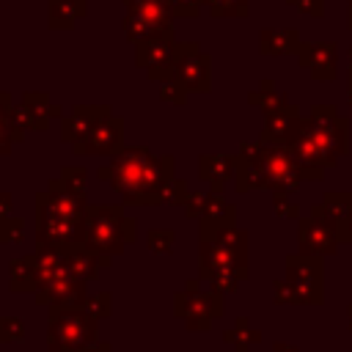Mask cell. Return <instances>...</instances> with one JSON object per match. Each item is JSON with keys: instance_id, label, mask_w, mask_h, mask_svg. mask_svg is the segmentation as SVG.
Returning <instances> with one entry per match:
<instances>
[{"instance_id": "cell-1", "label": "cell", "mask_w": 352, "mask_h": 352, "mask_svg": "<svg viewBox=\"0 0 352 352\" xmlns=\"http://www.w3.org/2000/svg\"><path fill=\"white\" fill-rule=\"evenodd\" d=\"M173 154H151L146 146L121 148L110 157V165H102L96 176L110 182L124 204L132 206H160V192L173 176Z\"/></svg>"}, {"instance_id": "cell-2", "label": "cell", "mask_w": 352, "mask_h": 352, "mask_svg": "<svg viewBox=\"0 0 352 352\" xmlns=\"http://www.w3.org/2000/svg\"><path fill=\"white\" fill-rule=\"evenodd\" d=\"M124 204H88L80 220V242L102 261V270L124 253Z\"/></svg>"}, {"instance_id": "cell-3", "label": "cell", "mask_w": 352, "mask_h": 352, "mask_svg": "<svg viewBox=\"0 0 352 352\" xmlns=\"http://www.w3.org/2000/svg\"><path fill=\"white\" fill-rule=\"evenodd\" d=\"M99 341V319L85 308L47 305V352H80Z\"/></svg>"}, {"instance_id": "cell-4", "label": "cell", "mask_w": 352, "mask_h": 352, "mask_svg": "<svg viewBox=\"0 0 352 352\" xmlns=\"http://www.w3.org/2000/svg\"><path fill=\"white\" fill-rule=\"evenodd\" d=\"M275 302L319 305L322 302V256L297 253L286 258V278L272 283Z\"/></svg>"}, {"instance_id": "cell-5", "label": "cell", "mask_w": 352, "mask_h": 352, "mask_svg": "<svg viewBox=\"0 0 352 352\" xmlns=\"http://www.w3.org/2000/svg\"><path fill=\"white\" fill-rule=\"evenodd\" d=\"M300 132L316 146L324 165L333 168L346 154V121L333 104H316L308 118L300 121Z\"/></svg>"}, {"instance_id": "cell-6", "label": "cell", "mask_w": 352, "mask_h": 352, "mask_svg": "<svg viewBox=\"0 0 352 352\" xmlns=\"http://www.w3.org/2000/svg\"><path fill=\"white\" fill-rule=\"evenodd\" d=\"M80 220L63 212L47 190L36 192V248L63 250L72 242H80Z\"/></svg>"}, {"instance_id": "cell-7", "label": "cell", "mask_w": 352, "mask_h": 352, "mask_svg": "<svg viewBox=\"0 0 352 352\" xmlns=\"http://www.w3.org/2000/svg\"><path fill=\"white\" fill-rule=\"evenodd\" d=\"M220 275H236L239 280H248V253L234 250L217 239L198 236V278L214 280Z\"/></svg>"}, {"instance_id": "cell-8", "label": "cell", "mask_w": 352, "mask_h": 352, "mask_svg": "<svg viewBox=\"0 0 352 352\" xmlns=\"http://www.w3.org/2000/svg\"><path fill=\"white\" fill-rule=\"evenodd\" d=\"M226 305H223V294L220 292H198V289H182L173 294V314L184 319L187 330H201L206 333L212 327V319L223 316Z\"/></svg>"}, {"instance_id": "cell-9", "label": "cell", "mask_w": 352, "mask_h": 352, "mask_svg": "<svg viewBox=\"0 0 352 352\" xmlns=\"http://www.w3.org/2000/svg\"><path fill=\"white\" fill-rule=\"evenodd\" d=\"M173 80L187 94H209L212 91V58L206 52H201L198 41H179Z\"/></svg>"}, {"instance_id": "cell-10", "label": "cell", "mask_w": 352, "mask_h": 352, "mask_svg": "<svg viewBox=\"0 0 352 352\" xmlns=\"http://www.w3.org/2000/svg\"><path fill=\"white\" fill-rule=\"evenodd\" d=\"M176 47H179V41L173 38V33L170 36H157V38L140 41V44H135V66L143 69L151 82L173 80Z\"/></svg>"}, {"instance_id": "cell-11", "label": "cell", "mask_w": 352, "mask_h": 352, "mask_svg": "<svg viewBox=\"0 0 352 352\" xmlns=\"http://www.w3.org/2000/svg\"><path fill=\"white\" fill-rule=\"evenodd\" d=\"M124 148V118L121 116H104L96 121L77 143H72V151L77 157H116Z\"/></svg>"}, {"instance_id": "cell-12", "label": "cell", "mask_w": 352, "mask_h": 352, "mask_svg": "<svg viewBox=\"0 0 352 352\" xmlns=\"http://www.w3.org/2000/svg\"><path fill=\"white\" fill-rule=\"evenodd\" d=\"M261 165H264V176H267V190H272V192L292 195L302 182L297 160L292 157V151L286 146H264Z\"/></svg>"}, {"instance_id": "cell-13", "label": "cell", "mask_w": 352, "mask_h": 352, "mask_svg": "<svg viewBox=\"0 0 352 352\" xmlns=\"http://www.w3.org/2000/svg\"><path fill=\"white\" fill-rule=\"evenodd\" d=\"M88 297H91L88 294V280L74 278L66 270V264L55 278H50L36 292V302L38 305H60V308H85Z\"/></svg>"}, {"instance_id": "cell-14", "label": "cell", "mask_w": 352, "mask_h": 352, "mask_svg": "<svg viewBox=\"0 0 352 352\" xmlns=\"http://www.w3.org/2000/svg\"><path fill=\"white\" fill-rule=\"evenodd\" d=\"M52 118H63V107L55 104L47 91H25L22 102L14 107V121L25 132H44Z\"/></svg>"}, {"instance_id": "cell-15", "label": "cell", "mask_w": 352, "mask_h": 352, "mask_svg": "<svg viewBox=\"0 0 352 352\" xmlns=\"http://www.w3.org/2000/svg\"><path fill=\"white\" fill-rule=\"evenodd\" d=\"M297 239H300V253H308V256H330L338 248L336 228L327 220H322L319 214L300 217V223H297Z\"/></svg>"}, {"instance_id": "cell-16", "label": "cell", "mask_w": 352, "mask_h": 352, "mask_svg": "<svg viewBox=\"0 0 352 352\" xmlns=\"http://www.w3.org/2000/svg\"><path fill=\"white\" fill-rule=\"evenodd\" d=\"M297 63L311 72L314 80H333L336 77V44L333 41H302L297 50Z\"/></svg>"}, {"instance_id": "cell-17", "label": "cell", "mask_w": 352, "mask_h": 352, "mask_svg": "<svg viewBox=\"0 0 352 352\" xmlns=\"http://www.w3.org/2000/svg\"><path fill=\"white\" fill-rule=\"evenodd\" d=\"M300 121H302V118H300V110L286 102L280 110H275V113L267 116L258 140H261L264 146H289V140L294 138Z\"/></svg>"}, {"instance_id": "cell-18", "label": "cell", "mask_w": 352, "mask_h": 352, "mask_svg": "<svg viewBox=\"0 0 352 352\" xmlns=\"http://www.w3.org/2000/svg\"><path fill=\"white\" fill-rule=\"evenodd\" d=\"M104 116H110V104H74L72 113L60 118V140L77 143Z\"/></svg>"}, {"instance_id": "cell-19", "label": "cell", "mask_w": 352, "mask_h": 352, "mask_svg": "<svg viewBox=\"0 0 352 352\" xmlns=\"http://www.w3.org/2000/svg\"><path fill=\"white\" fill-rule=\"evenodd\" d=\"M234 173H236V154H201L198 157V176L217 195H223L226 184L234 182Z\"/></svg>"}, {"instance_id": "cell-20", "label": "cell", "mask_w": 352, "mask_h": 352, "mask_svg": "<svg viewBox=\"0 0 352 352\" xmlns=\"http://www.w3.org/2000/svg\"><path fill=\"white\" fill-rule=\"evenodd\" d=\"M63 264L80 280H96L99 272H102V261L82 242H72V245L63 248Z\"/></svg>"}, {"instance_id": "cell-21", "label": "cell", "mask_w": 352, "mask_h": 352, "mask_svg": "<svg viewBox=\"0 0 352 352\" xmlns=\"http://www.w3.org/2000/svg\"><path fill=\"white\" fill-rule=\"evenodd\" d=\"M88 14V0H47V28L69 30Z\"/></svg>"}, {"instance_id": "cell-22", "label": "cell", "mask_w": 352, "mask_h": 352, "mask_svg": "<svg viewBox=\"0 0 352 352\" xmlns=\"http://www.w3.org/2000/svg\"><path fill=\"white\" fill-rule=\"evenodd\" d=\"M41 286L33 256H16L8 261V289L14 294H36Z\"/></svg>"}, {"instance_id": "cell-23", "label": "cell", "mask_w": 352, "mask_h": 352, "mask_svg": "<svg viewBox=\"0 0 352 352\" xmlns=\"http://www.w3.org/2000/svg\"><path fill=\"white\" fill-rule=\"evenodd\" d=\"M234 187L236 192H250V190H267V176L258 157H239L236 154V173H234Z\"/></svg>"}, {"instance_id": "cell-24", "label": "cell", "mask_w": 352, "mask_h": 352, "mask_svg": "<svg viewBox=\"0 0 352 352\" xmlns=\"http://www.w3.org/2000/svg\"><path fill=\"white\" fill-rule=\"evenodd\" d=\"M300 30L286 28V30H261L258 36V50L264 55H289L300 50Z\"/></svg>"}, {"instance_id": "cell-25", "label": "cell", "mask_w": 352, "mask_h": 352, "mask_svg": "<svg viewBox=\"0 0 352 352\" xmlns=\"http://www.w3.org/2000/svg\"><path fill=\"white\" fill-rule=\"evenodd\" d=\"M121 30L126 36L129 44H140V41H148V38H157V36H170L173 30H165L160 25H154L151 19L135 14V11H126L124 19H121Z\"/></svg>"}, {"instance_id": "cell-26", "label": "cell", "mask_w": 352, "mask_h": 352, "mask_svg": "<svg viewBox=\"0 0 352 352\" xmlns=\"http://www.w3.org/2000/svg\"><path fill=\"white\" fill-rule=\"evenodd\" d=\"M234 220H236V206L223 201V195L212 192V198H209V204H206V209H204L198 223L214 228V226H234Z\"/></svg>"}, {"instance_id": "cell-27", "label": "cell", "mask_w": 352, "mask_h": 352, "mask_svg": "<svg viewBox=\"0 0 352 352\" xmlns=\"http://www.w3.org/2000/svg\"><path fill=\"white\" fill-rule=\"evenodd\" d=\"M248 102L253 107L264 110V116H270V113H275V110H280L286 104V96L275 91V82L272 80H261V85L248 94Z\"/></svg>"}, {"instance_id": "cell-28", "label": "cell", "mask_w": 352, "mask_h": 352, "mask_svg": "<svg viewBox=\"0 0 352 352\" xmlns=\"http://www.w3.org/2000/svg\"><path fill=\"white\" fill-rule=\"evenodd\" d=\"M223 338H226V341H228V344H231L236 352H248L253 344H258L261 333L250 327L248 316H239V319L234 322V327H228V330L223 333Z\"/></svg>"}, {"instance_id": "cell-29", "label": "cell", "mask_w": 352, "mask_h": 352, "mask_svg": "<svg viewBox=\"0 0 352 352\" xmlns=\"http://www.w3.org/2000/svg\"><path fill=\"white\" fill-rule=\"evenodd\" d=\"M22 140H25V129L14 121V116H8V118L0 116V154L8 157L14 143H22Z\"/></svg>"}, {"instance_id": "cell-30", "label": "cell", "mask_w": 352, "mask_h": 352, "mask_svg": "<svg viewBox=\"0 0 352 352\" xmlns=\"http://www.w3.org/2000/svg\"><path fill=\"white\" fill-rule=\"evenodd\" d=\"M187 195H190V187H187V182H184V179H176V176H170V179L165 182L162 192H160V206H165V204H170V206H184Z\"/></svg>"}, {"instance_id": "cell-31", "label": "cell", "mask_w": 352, "mask_h": 352, "mask_svg": "<svg viewBox=\"0 0 352 352\" xmlns=\"http://www.w3.org/2000/svg\"><path fill=\"white\" fill-rule=\"evenodd\" d=\"M206 8L212 16H248L250 3L248 0H206Z\"/></svg>"}, {"instance_id": "cell-32", "label": "cell", "mask_w": 352, "mask_h": 352, "mask_svg": "<svg viewBox=\"0 0 352 352\" xmlns=\"http://www.w3.org/2000/svg\"><path fill=\"white\" fill-rule=\"evenodd\" d=\"M25 341V322L19 316H0V344Z\"/></svg>"}, {"instance_id": "cell-33", "label": "cell", "mask_w": 352, "mask_h": 352, "mask_svg": "<svg viewBox=\"0 0 352 352\" xmlns=\"http://www.w3.org/2000/svg\"><path fill=\"white\" fill-rule=\"evenodd\" d=\"M173 242H176V234L170 228H151L146 234V245H148L151 253H170Z\"/></svg>"}, {"instance_id": "cell-34", "label": "cell", "mask_w": 352, "mask_h": 352, "mask_svg": "<svg viewBox=\"0 0 352 352\" xmlns=\"http://www.w3.org/2000/svg\"><path fill=\"white\" fill-rule=\"evenodd\" d=\"M209 198H212V187H209V190H190V195H187V201H184V214H187V220H201V214H204Z\"/></svg>"}, {"instance_id": "cell-35", "label": "cell", "mask_w": 352, "mask_h": 352, "mask_svg": "<svg viewBox=\"0 0 352 352\" xmlns=\"http://www.w3.org/2000/svg\"><path fill=\"white\" fill-rule=\"evenodd\" d=\"M25 239V217L11 214L3 226H0V242L3 245H19Z\"/></svg>"}, {"instance_id": "cell-36", "label": "cell", "mask_w": 352, "mask_h": 352, "mask_svg": "<svg viewBox=\"0 0 352 352\" xmlns=\"http://www.w3.org/2000/svg\"><path fill=\"white\" fill-rule=\"evenodd\" d=\"M85 311H88L91 316H96V319H107V316L113 314V294H110V292H96V294H91L88 302H85Z\"/></svg>"}, {"instance_id": "cell-37", "label": "cell", "mask_w": 352, "mask_h": 352, "mask_svg": "<svg viewBox=\"0 0 352 352\" xmlns=\"http://www.w3.org/2000/svg\"><path fill=\"white\" fill-rule=\"evenodd\" d=\"M170 14L179 19H192L201 14V8H206V0H165Z\"/></svg>"}, {"instance_id": "cell-38", "label": "cell", "mask_w": 352, "mask_h": 352, "mask_svg": "<svg viewBox=\"0 0 352 352\" xmlns=\"http://www.w3.org/2000/svg\"><path fill=\"white\" fill-rule=\"evenodd\" d=\"M60 179L74 190V192H80V195H85V184H88V173H85V168H77V165H66L63 170H60Z\"/></svg>"}, {"instance_id": "cell-39", "label": "cell", "mask_w": 352, "mask_h": 352, "mask_svg": "<svg viewBox=\"0 0 352 352\" xmlns=\"http://www.w3.org/2000/svg\"><path fill=\"white\" fill-rule=\"evenodd\" d=\"M160 99L168 102V104H179L182 107L187 102V91L176 80H165V82H160Z\"/></svg>"}, {"instance_id": "cell-40", "label": "cell", "mask_w": 352, "mask_h": 352, "mask_svg": "<svg viewBox=\"0 0 352 352\" xmlns=\"http://www.w3.org/2000/svg\"><path fill=\"white\" fill-rule=\"evenodd\" d=\"M286 195H289V192H272V206H275V212H278L280 217H300L297 204H292Z\"/></svg>"}, {"instance_id": "cell-41", "label": "cell", "mask_w": 352, "mask_h": 352, "mask_svg": "<svg viewBox=\"0 0 352 352\" xmlns=\"http://www.w3.org/2000/svg\"><path fill=\"white\" fill-rule=\"evenodd\" d=\"M289 6H297L302 14H311V16H322L324 14V0H286Z\"/></svg>"}, {"instance_id": "cell-42", "label": "cell", "mask_w": 352, "mask_h": 352, "mask_svg": "<svg viewBox=\"0 0 352 352\" xmlns=\"http://www.w3.org/2000/svg\"><path fill=\"white\" fill-rule=\"evenodd\" d=\"M336 234H338L341 242H352V192H349V212H346L344 223L336 228Z\"/></svg>"}, {"instance_id": "cell-43", "label": "cell", "mask_w": 352, "mask_h": 352, "mask_svg": "<svg viewBox=\"0 0 352 352\" xmlns=\"http://www.w3.org/2000/svg\"><path fill=\"white\" fill-rule=\"evenodd\" d=\"M138 223H135V217H129V214H124V239H126V245H132L135 239H138Z\"/></svg>"}, {"instance_id": "cell-44", "label": "cell", "mask_w": 352, "mask_h": 352, "mask_svg": "<svg viewBox=\"0 0 352 352\" xmlns=\"http://www.w3.org/2000/svg\"><path fill=\"white\" fill-rule=\"evenodd\" d=\"M11 217V192H0V226Z\"/></svg>"}, {"instance_id": "cell-45", "label": "cell", "mask_w": 352, "mask_h": 352, "mask_svg": "<svg viewBox=\"0 0 352 352\" xmlns=\"http://www.w3.org/2000/svg\"><path fill=\"white\" fill-rule=\"evenodd\" d=\"M80 352H113V346H110L107 341H94V344H88V346H82Z\"/></svg>"}, {"instance_id": "cell-46", "label": "cell", "mask_w": 352, "mask_h": 352, "mask_svg": "<svg viewBox=\"0 0 352 352\" xmlns=\"http://www.w3.org/2000/svg\"><path fill=\"white\" fill-rule=\"evenodd\" d=\"M272 352H300V349H294V346H289V344H275Z\"/></svg>"}, {"instance_id": "cell-47", "label": "cell", "mask_w": 352, "mask_h": 352, "mask_svg": "<svg viewBox=\"0 0 352 352\" xmlns=\"http://www.w3.org/2000/svg\"><path fill=\"white\" fill-rule=\"evenodd\" d=\"M346 74H349V80H352V47H349V69H346Z\"/></svg>"}, {"instance_id": "cell-48", "label": "cell", "mask_w": 352, "mask_h": 352, "mask_svg": "<svg viewBox=\"0 0 352 352\" xmlns=\"http://www.w3.org/2000/svg\"><path fill=\"white\" fill-rule=\"evenodd\" d=\"M346 22H349V28H352V0H349V19H346Z\"/></svg>"}, {"instance_id": "cell-49", "label": "cell", "mask_w": 352, "mask_h": 352, "mask_svg": "<svg viewBox=\"0 0 352 352\" xmlns=\"http://www.w3.org/2000/svg\"><path fill=\"white\" fill-rule=\"evenodd\" d=\"M349 107H352V80H349Z\"/></svg>"}, {"instance_id": "cell-50", "label": "cell", "mask_w": 352, "mask_h": 352, "mask_svg": "<svg viewBox=\"0 0 352 352\" xmlns=\"http://www.w3.org/2000/svg\"><path fill=\"white\" fill-rule=\"evenodd\" d=\"M349 316H352V305H349ZM349 327H352V322H349Z\"/></svg>"}, {"instance_id": "cell-51", "label": "cell", "mask_w": 352, "mask_h": 352, "mask_svg": "<svg viewBox=\"0 0 352 352\" xmlns=\"http://www.w3.org/2000/svg\"><path fill=\"white\" fill-rule=\"evenodd\" d=\"M0 157H3V154H0Z\"/></svg>"}]
</instances>
